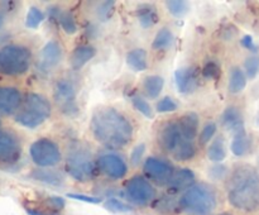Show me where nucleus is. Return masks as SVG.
<instances>
[{
  "label": "nucleus",
  "instance_id": "1",
  "mask_svg": "<svg viewBox=\"0 0 259 215\" xmlns=\"http://www.w3.org/2000/svg\"><path fill=\"white\" fill-rule=\"evenodd\" d=\"M94 138L109 149H121L133 139L134 128L128 118L113 106H100L90 123Z\"/></svg>",
  "mask_w": 259,
  "mask_h": 215
},
{
  "label": "nucleus",
  "instance_id": "2",
  "mask_svg": "<svg viewBox=\"0 0 259 215\" xmlns=\"http://www.w3.org/2000/svg\"><path fill=\"white\" fill-rule=\"evenodd\" d=\"M228 201L242 212L259 210V172L249 164H239L232 172L227 186Z\"/></svg>",
  "mask_w": 259,
  "mask_h": 215
},
{
  "label": "nucleus",
  "instance_id": "3",
  "mask_svg": "<svg viewBox=\"0 0 259 215\" xmlns=\"http://www.w3.org/2000/svg\"><path fill=\"white\" fill-rule=\"evenodd\" d=\"M217 207V191L206 184L194 185L179 199V209L185 215H212Z\"/></svg>",
  "mask_w": 259,
  "mask_h": 215
},
{
  "label": "nucleus",
  "instance_id": "4",
  "mask_svg": "<svg viewBox=\"0 0 259 215\" xmlns=\"http://www.w3.org/2000/svg\"><path fill=\"white\" fill-rule=\"evenodd\" d=\"M66 169L76 181L86 182L93 180L95 166L93 153L88 144L83 142H72L70 144L66 156Z\"/></svg>",
  "mask_w": 259,
  "mask_h": 215
},
{
  "label": "nucleus",
  "instance_id": "5",
  "mask_svg": "<svg viewBox=\"0 0 259 215\" xmlns=\"http://www.w3.org/2000/svg\"><path fill=\"white\" fill-rule=\"evenodd\" d=\"M51 103L42 94L29 93L24 98L22 108L15 115V121L25 128L34 129L51 116Z\"/></svg>",
  "mask_w": 259,
  "mask_h": 215
},
{
  "label": "nucleus",
  "instance_id": "6",
  "mask_svg": "<svg viewBox=\"0 0 259 215\" xmlns=\"http://www.w3.org/2000/svg\"><path fill=\"white\" fill-rule=\"evenodd\" d=\"M32 52L23 45H7L0 48V75L20 76L30 67Z\"/></svg>",
  "mask_w": 259,
  "mask_h": 215
},
{
  "label": "nucleus",
  "instance_id": "7",
  "mask_svg": "<svg viewBox=\"0 0 259 215\" xmlns=\"http://www.w3.org/2000/svg\"><path fill=\"white\" fill-rule=\"evenodd\" d=\"M125 195L136 206H148L157 199V191L149 180L141 175H134L125 184Z\"/></svg>",
  "mask_w": 259,
  "mask_h": 215
},
{
  "label": "nucleus",
  "instance_id": "8",
  "mask_svg": "<svg viewBox=\"0 0 259 215\" xmlns=\"http://www.w3.org/2000/svg\"><path fill=\"white\" fill-rule=\"evenodd\" d=\"M30 158L38 167H52L61 162L60 147L50 138H39L29 148Z\"/></svg>",
  "mask_w": 259,
  "mask_h": 215
},
{
  "label": "nucleus",
  "instance_id": "9",
  "mask_svg": "<svg viewBox=\"0 0 259 215\" xmlns=\"http://www.w3.org/2000/svg\"><path fill=\"white\" fill-rule=\"evenodd\" d=\"M53 98L61 111L67 116H76L78 114L77 100H76V86L67 78H61L56 82L53 89Z\"/></svg>",
  "mask_w": 259,
  "mask_h": 215
},
{
  "label": "nucleus",
  "instance_id": "10",
  "mask_svg": "<svg viewBox=\"0 0 259 215\" xmlns=\"http://www.w3.org/2000/svg\"><path fill=\"white\" fill-rule=\"evenodd\" d=\"M22 156V143L10 129L0 128V163L13 164Z\"/></svg>",
  "mask_w": 259,
  "mask_h": 215
},
{
  "label": "nucleus",
  "instance_id": "11",
  "mask_svg": "<svg viewBox=\"0 0 259 215\" xmlns=\"http://www.w3.org/2000/svg\"><path fill=\"white\" fill-rule=\"evenodd\" d=\"M143 171L147 179H149L159 186H164V185H168L175 169L174 166L164 159L157 158V157H148L143 164Z\"/></svg>",
  "mask_w": 259,
  "mask_h": 215
},
{
  "label": "nucleus",
  "instance_id": "12",
  "mask_svg": "<svg viewBox=\"0 0 259 215\" xmlns=\"http://www.w3.org/2000/svg\"><path fill=\"white\" fill-rule=\"evenodd\" d=\"M63 58V51L57 40H50L40 51L37 60V68L43 73L55 70Z\"/></svg>",
  "mask_w": 259,
  "mask_h": 215
},
{
  "label": "nucleus",
  "instance_id": "13",
  "mask_svg": "<svg viewBox=\"0 0 259 215\" xmlns=\"http://www.w3.org/2000/svg\"><path fill=\"white\" fill-rule=\"evenodd\" d=\"M98 168L111 180H120L125 177L128 166L121 157L113 153L103 154L98 158Z\"/></svg>",
  "mask_w": 259,
  "mask_h": 215
},
{
  "label": "nucleus",
  "instance_id": "14",
  "mask_svg": "<svg viewBox=\"0 0 259 215\" xmlns=\"http://www.w3.org/2000/svg\"><path fill=\"white\" fill-rule=\"evenodd\" d=\"M181 132H180L177 121H166L159 126L157 132V143L162 149L174 153L175 149L182 141Z\"/></svg>",
  "mask_w": 259,
  "mask_h": 215
},
{
  "label": "nucleus",
  "instance_id": "15",
  "mask_svg": "<svg viewBox=\"0 0 259 215\" xmlns=\"http://www.w3.org/2000/svg\"><path fill=\"white\" fill-rule=\"evenodd\" d=\"M22 104V94L14 86H0V114L12 115Z\"/></svg>",
  "mask_w": 259,
  "mask_h": 215
},
{
  "label": "nucleus",
  "instance_id": "16",
  "mask_svg": "<svg viewBox=\"0 0 259 215\" xmlns=\"http://www.w3.org/2000/svg\"><path fill=\"white\" fill-rule=\"evenodd\" d=\"M195 185V174L190 168H181L174 172L171 180L168 182L169 194H177V192L186 191Z\"/></svg>",
  "mask_w": 259,
  "mask_h": 215
},
{
  "label": "nucleus",
  "instance_id": "17",
  "mask_svg": "<svg viewBox=\"0 0 259 215\" xmlns=\"http://www.w3.org/2000/svg\"><path fill=\"white\" fill-rule=\"evenodd\" d=\"M175 81L179 93H191L197 85V70L195 67H181L175 72Z\"/></svg>",
  "mask_w": 259,
  "mask_h": 215
},
{
  "label": "nucleus",
  "instance_id": "18",
  "mask_svg": "<svg viewBox=\"0 0 259 215\" xmlns=\"http://www.w3.org/2000/svg\"><path fill=\"white\" fill-rule=\"evenodd\" d=\"M199 115L194 113V111H189V113L184 114L180 118V120L177 121V125H179L180 132H181L182 138L191 142L196 138L197 132H199Z\"/></svg>",
  "mask_w": 259,
  "mask_h": 215
},
{
  "label": "nucleus",
  "instance_id": "19",
  "mask_svg": "<svg viewBox=\"0 0 259 215\" xmlns=\"http://www.w3.org/2000/svg\"><path fill=\"white\" fill-rule=\"evenodd\" d=\"M222 124L225 129L232 132L233 136L239 132L245 131L243 115L237 106H229L224 110L222 115Z\"/></svg>",
  "mask_w": 259,
  "mask_h": 215
},
{
  "label": "nucleus",
  "instance_id": "20",
  "mask_svg": "<svg viewBox=\"0 0 259 215\" xmlns=\"http://www.w3.org/2000/svg\"><path fill=\"white\" fill-rule=\"evenodd\" d=\"M96 56V48L90 45L77 46L71 53L70 63L73 70H81L89 61L93 60Z\"/></svg>",
  "mask_w": 259,
  "mask_h": 215
},
{
  "label": "nucleus",
  "instance_id": "21",
  "mask_svg": "<svg viewBox=\"0 0 259 215\" xmlns=\"http://www.w3.org/2000/svg\"><path fill=\"white\" fill-rule=\"evenodd\" d=\"M126 63L133 71L141 72L147 70L148 61H147V51L143 48H134L126 53Z\"/></svg>",
  "mask_w": 259,
  "mask_h": 215
},
{
  "label": "nucleus",
  "instance_id": "22",
  "mask_svg": "<svg viewBox=\"0 0 259 215\" xmlns=\"http://www.w3.org/2000/svg\"><path fill=\"white\" fill-rule=\"evenodd\" d=\"M163 85H164V80L163 77L159 75L147 76L143 81V89L149 99L158 98L159 94L162 93Z\"/></svg>",
  "mask_w": 259,
  "mask_h": 215
},
{
  "label": "nucleus",
  "instance_id": "23",
  "mask_svg": "<svg viewBox=\"0 0 259 215\" xmlns=\"http://www.w3.org/2000/svg\"><path fill=\"white\" fill-rule=\"evenodd\" d=\"M137 15H138L139 23L144 29L151 28L152 25L158 22V14L153 5H141L137 10Z\"/></svg>",
  "mask_w": 259,
  "mask_h": 215
},
{
  "label": "nucleus",
  "instance_id": "24",
  "mask_svg": "<svg viewBox=\"0 0 259 215\" xmlns=\"http://www.w3.org/2000/svg\"><path fill=\"white\" fill-rule=\"evenodd\" d=\"M207 157L210 161L222 162L227 157V146H225L224 137L219 136L211 142V144L207 148Z\"/></svg>",
  "mask_w": 259,
  "mask_h": 215
},
{
  "label": "nucleus",
  "instance_id": "25",
  "mask_svg": "<svg viewBox=\"0 0 259 215\" xmlns=\"http://www.w3.org/2000/svg\"><path fill=\"white\" fill-rule=\"evenodd\" d=\"M247 86V77L245 73L243 72L242 68L233 67L229 75V91L232 94H239L240 91L244 90Z\"/></svg>",
  "mask_w": 259,
  "mask_h": 215
},
{
  "label": "nucleus",
  "instance_id": "26",
  "mask_svg": "<svg viewBox=\"0 0 259 215\" xmlns=\"http://www.w3.org/2000/svg\"><path fill=\"white\" fill-rule=\"evenodd\" d=\"M174 33L171 32V29L168 28H161V29L157 32L156 37H154L153 43H152V47L156 51H163L171 48V46L174 45Z\"/></svg>",
  "mask_w": 259,
  "mask_h": 215
},
{
  "label": "nucleus",
  "instance_id": "27",
  "mask_svg": "<svg viewBox=\"0 0 259 215\" xmlns=\"http://www.w3.org/2000/svg\"><path fill=\"white\" fill-rule=\"evenodd\" d=\"M196 154V147L191 141L182 139L177 148L174 151V157L177 161H190Z\"/></svg>",
  "mask_w": 259,
  "mask_h": 215
},
{
  "label": "nucleus",
  "instance_id": "28",
  "mask_svg": "<svg viewBox=\"0 0 259 215\" xmlns=\"http://www.w3.org/2000/svg\"><path fill=\"white\" fill-rule=\"evenodd\" d=\"M230 148H232V152L235 156H244L248 152V149H249V138H248L247 132L242 131L239 132V133L234 134Z\"/></svg>",
  "mask_w": 259,
  "mask_h": 215
},
{
  "label": "nucleus",
  "instance_id": "29",
  "mask_svg": "<svg viewBox=\"0 0 259 215\" xmlns=\"http://www.w3.org/2000/svg\"><path fill=\"white\" fill-rule=\"evenodd\" d=\"M32 177L37 181L45 182L48 185H56V186H60L63 182L62 176L58 172L51 171V169H35L33 171Z\"/></svg>",
  "mask_w": 259,
  "mask_h": 215
},
{
  "label": "nucleus",
  "instance_id": "30",
  "mask_svg": "<svg viewBox=\"0 0 259 215\" xmlns=\"http://www.w3.org/2000/svg\"><path fill=\"white\" fill-rule=\"evenodd\" d=\"M57 20L60 23V25L62 27V29L65 30L67 34H73V33L77 32V24H76V20L73 18V15L68 12H62L60 10L57 15Z\"/></svg>",
  "mask_w": 259,
  "mask_h": 215
},
{
  "label": "nucleus",
  "instance_id": "31",
  "mask_svg": "<svg viewBox=\"0 0 259 215\" xmlns=\"http://www.w3.org/2000/svg\"><path fill=\"white\" fill-rule=\"evenodd\" d=\"M131 100L134 108H136L139 113L143 114L146 118L148 119L154 118L153 110H152L151 105H149V103L146 100V99L142 98V96L138 95V94H133V95H131Z\"/></svg>",
  "mask_w": 259,
  "mask_h": 215
},
{
  "label": "nucleus",
  "instance_id": "32",
  "mask_svg": "<svg viewBox=\"0 0 259 215\" xmlns=\"http://www.w3.org/2000/svg\"><path fill=\"white\" fill-rule=\"evenodd\" d=\"M166 5L169 13L176 18L184 17L190 10L189 4L186 2H182V0H171V2H167Z\"/></svg>",
  "mask_w": 259,
  "mask_h": 215
},
{
  "label": "nucleus",
  "instance_id": "33",
  "mask_svg": "<svg viewBox=\"0 0 259 215\" xmlns=\"http://www.w3.org/2000/svg\"><path fill=\"white\" fill-rule=\"evenodd\" d=\"M45 19V15H43L42 10H39L38 8L32 7L27 13V18H25V25L28 28H37L38 25L42 23V20Z\"/></svg>",
  "mask_w": 259,
  "mask_h": 215
},
{
  "label": "nucleus",
  "instance_id": "34",
  "mask_svg": "<svg viewBox=\"0 0 259 215\" xmlns=\"http://www.w3.org/2000/svg\"><path fill=\"white\" fill-rule=\"evenodd\" d=\"M156 108L158 113H172V111L179 109V104H177L176 100H174L171 96H164V98H162L161 100L157 103Z\"/></svg>",
  "mask_w": 259,
  "mask_h": 215
},
{
  "label": "nucleus",
  "instance_id": "35",
  "mask_svg": "<svg viewBox=\"0 0 259 215\" xmlns=\"http://www.w3.org/2000/svg\"><path fill=\"white\" fill-rule=\"evenodd\" d=\"M215 133H217V124H215L214 121H207V123L204 125V128H202L201 133H200V137H199L200 144L204 146V144L209 143V142L212 139V137L215 136Z\"/></svg>",
  "mask_w": 259,
  "mask_h": 215
},
{
  "label": "nucleus",
  "instance_id": "36",
  "mask_svg": "<svg viewBox=\"0 0 259 215\" xmlns=\"http://www.w3.org/2000/svg\"><path fill=\"white\" fill-rule=\"evenodd\" d=\"M220 75H222L220 66L217 62H214V61H209L202 67V76L205 78H214V80H217V78L220 77Z\"/></svg>",
  "mask_w": 259,
  "mask_h": 215
},
{
  "label": "nucleus",
  "instance_id": "37",
  "mask_svg": "<svg viewBox=\"0 0 259 215\" xmlns=\"http://www.w3.org/2000/svg\"><path fill=\"white\" fill-rule=\"evenodd\" d=\"M105 206L106 209L115 212H128L133 210V207H132L131 205L125 204V202L120 201V200L118 199H114V197H111V199H109L108 201L105 202Z\"/></svg>",
  "mask_w": 259,
  "mask_h": 215
},
{
  "label": "nucleus",
  "instance_id": "38",
  "mask_svg": "<svg viewBox=\"0 0 259 215\" xmlns=\"http://www.w3.org/2000/svg\"><path fill=\"white\" fill-rule=\"evenodd\" d=\"M244 67H245V73L249 78H254L259 72V57L252 56V57H248L244 61Z\"/></svg>",
  "mask_w": 259,
  "mask_h": 215
},
{
  "label": "nucleus",
  "instance_id": "39",
  "mask_svg": "<svg viewBox=\"0 0 259 215\" xmlns=\"http://www.w3.org/2000/svg\"><path fill=\"white\" fill-rule=\"evenodd\" d=\"M228 174V169L225 166H222V164H218V166L210 167L209 169V176L211 177L212 180H223Z\"/></svg>",
  "mask_w": 259,
  "mask_h": 215
},
{
  "label": "nucleus",
  "instance_id": "40",
  "mask_svg": "<svg viewBox=\"0 0 259 215\" xmlns=\"http://www.w3.org/2000/svg\"><path fill=\"white\" fill-rule=\"evenodd\" d=\"M144 151H146V144H139V146H137L136 148L133 149V152H132L131 154V162L134 164V166H137V164L141 162L142 157H143L144 154Z\"/></svg>",
  "mask_w": 259,
  "mask_h": 215
},
{
  "label": "nucleus",
  "instance_id": "41",
  "mask_svg": "<svg viewBox=\"0 0 259 215\" xmlns=\"http://www.w3.org/2000/svg\"><path fill=\"white\" fill-rule=\"evenodd\" d=\"M67 197H70V199H75V200H81V201H85V202H91V204H100V202L103 201L100 197L88 196V195H82V194H67Z\"/></svg>",
  "mask_w": 259,
  "mask_h": 215
},
{
  "label": "nucleus",
  "instance_id": "42",
  "mask_svg": "<svg viewBox=\"0 0 259 215\" xmlns=\"http://www.w3.org/2000/svg\"><path fill=\"white\" fill-rule=\"evenodd\" d=\"M242 45H243V47L247 48V50H249V51H253V52H257L258 51L257 46H255V43L253 42L252 35H249V34L244 35V37L242 38Z\"/></svg>",
  "mask_w": 259,
  "mask_h": 215
},
{
  "label": "nucleus",
  "instance_id": "43",
  "mask_svg": "<svg viewBox=\"0 0 259 215\" xmlns=\"http://www.w3.org/2000/svg\"><path fill=\"white\" fill-rule=\"evenodd\" d=\"M4 22H5L4 14H3V13L0 12V29H2V28H3V25H4Z\"/></svg>",
  "mask_w": 259,
  "mask_h": 215
},
{
  "label": "nucleus",
  "instance_id": "44",
  "mask_svg": "<svg viewBox=\"0 0 259 215\" xmlns=\"http://www.w3.org/2000/svg\"><path fill=\"white\" fill-rule=\"evenodd\" d=\"M217 215H233V214L229 211H224V212H219V214H217Z\"/></svg>",
  "mask_w": 259,
  "mask_h": 215
},
{
  "label": "nucleus",
  "instance_id": "45",
  "mask_svg": "<svg viewBox=\"0 0 259 215\" xmlns=\"http://www.w3.org/2000/svg\"><path fill=\"white\" fill-rule=\"evenodd\" d=\"M0 126H2V120H0Z\"/></svg>",
  "mask_w": 259,
  "mask_h": 215
}]
</instances>
